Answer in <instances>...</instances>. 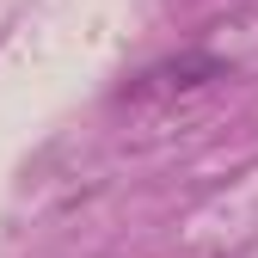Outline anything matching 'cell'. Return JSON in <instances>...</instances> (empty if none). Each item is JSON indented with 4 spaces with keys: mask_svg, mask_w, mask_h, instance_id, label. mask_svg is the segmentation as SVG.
<instances>
[{
    "mask_svg": "<svg viewBox=\"0 0 258 258\" xmlns=\"http://www.w3.org/2000/svg\"><path fill=\"white\" fill-rule=\"evenodd\" d=\"M215 80H228V61H221V55H209V49H178L166 61H154V68H142L117 99L123 105H160V99H178V92H197V86H215Z\"/></svg>",
    "mask_w": 258,
    "mask_h": 258,
    "instance_id": "cell-1",
    "label": "cell"
}]
</instances>
